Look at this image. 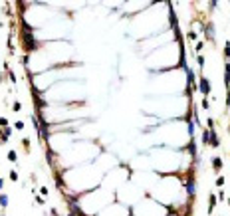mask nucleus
<instances>
[{
	"instance_id": "f257e3e1",
	"label": "nucleus",
	"mask_w": 230,
	"mask_h": 216,
	"mask_svg": "<svg viewBox=\"0 0 230 216\" xmlns=\"http://www.w3.org/2000/svg\"><path fill=\"white\" fill-rule=\"evenodd\" d=\"M22 46H24L26 52H34V50H38L40 42L36 40V36L32 32H22Z\"/></svg>"
},
{
	"instance_id": "f03ea898",
	"label": "nucleus",
	"mask_w": 230,
	"mask_h": 216,
	"mask_svg": "<svg viewBox=\"0 0 230 216\" xmlns=\"http://www.w3.org/2000/svg\"><path fill=\"white\" fill-rule=\"evenodd\" d=\"M197 89H200V93H202L204 97H206V95L210 93V81L204 78V75H200V79H198V87H197Z\"/></svg>"
},
{
	"instance_id": "7ed1b4c3",
	"label": "nucleus",
	"mask_w": 230,
	"mask_h": 216,
	"mask_svg": "<svg viewBox=\"0 0 230 216\" xmlns=\"http://www.w3.org/2000/svg\"><path fill=\"white\" fill-rule=\"evenodd\" d=\"M186 192H189V198L197 196V183H194V177H192V175L186 178Z\"/></svg>"
},
{
	"instance_id": "20e7f679",
	"label": "nucleus",
	"mask_w": 230,
	"mask_h": 216,
	"mask_svg": "<svg viewBox=\"0 0 230 216\" xmlns=\"http://www.w3.org/2000/svg\"><path fill=\"white\" fill-rule=\"evenodd\" d=\"M204 34H206V38L208 40H214V24H206V26H204Z\"/></svg>"
},
{
	"instance_id": "39448f33",
	"label": "nucleus",
	"mask_w": 230,
	"mask_h": 216,
	"mask_svg": "<svg viewBox=\"0 0 230 216\" xmlns=\"http://www.w3.org/2000/svg\"><path fill=\"white\" fill-rule=\"evenodd\" d=\"M208 143H210L212 147H218V145H220V141H218V135H216V131H214V129H210V139H208Z\"/></svg>"
},
{
	"instance_id": "423d86ee",
	"label": "nucleus",
	"mask_w": 230,
	"mask_h": 216,
	"mask_svg": "<svg viewBox=\"0 0 230 216\" xmlns=\"http://www.w3.org/2000/svg\"><path fill=\"white\" fill-rule=\"evenodd\" d=\"M212 169L216 170V173L222 169V159H220V157H214V159H212Z\"/></svg>"
},
{
	"instance_id": "0eeeda50",
	"label": "nucleus",
	"mask_w": 230,
	"mask_h": 216,
	"mask_svg": "<svg viewBox=\"0 0 230 216\" xmlns=\"http://www.w3.org/2000/svg\"><path fill=\"white\" fill-rule=\"evenodd\" d=\"M186 149H189V153H191L192 157L197 155V143H194V139H191V141H189V145H186Z\"/></svg>"
},
{
	"instance_id": "6e6552de",
	"label": "nucleus",
	"mask_w": 230,
	"mask_h": 216,
	"mask_svg": "<svg viewBox=\"0 0 230 216\" xmlns=\"http://www.w3.org/2000/svg\"><path fill=\"white\" fill-rule=\"evenodd\" d=\"M224 83H230V62H226V66H224Z\"/></svg>"
},
{
	"instance_id": "1a4fd4ad",
	"label": "nucleus",
	"mask_w": 230,
	"mask_h": 216,
	"mask_svg": "<svg viewBox=\"0 0 230 216\" xmlns=\"http://www.w3.org/2000/svg\"><path fill=\"white\" fill-rule=\"evenodd\" d=\"M208 139H210V129H204L202 131V145H208Z\"/></svg>"
},
{
	"instance_id": "9d476101",
	"label": "nucleus",
	"mask_w": 230,
	"mask_h": 216,
	"mask_svg": "<svg viewBox=\"0 0 230 216\" xmlns=\"http://www.w3.org/2000/svg\"><path fill=\"white\" fill-rule=\"evenodd\" d=\"M214 204H216V196H214V194H210V198H208V212H212Z\"/></svg>"
},
{
	"instance_id": "9b49d317",
	"label": "nucleus",
	"mask_w": 230,
	"mask_h": 216,
	"mask_svg": "<svg viewBox=\"0 0 230 216\" xmlns=\"http://www.w3.org/2000/svg\"><path fill=\"white\" fill-rule=\"evenodd\" d=\"M224 58L230 62V42H226V44H224Z\"/></svg>"
},
{
	"instance_id": "f8f14e48",
	"label": "nucleus",
	"mask_w": 230,
	"mask_h": 216,
	"mask_svg": "<svg viewBox=\"0 0 230 216\" xmlns=\"http://www.w3.org/2000/svg\"><path fill=\"white\" fill-rule=\"evenodd\" d=\"M56 184H58L59 188L64 186V178H62V173H56Z\"/></svg>"
},
{
	"instance_id": "ddd939ff",
	"label": "nucleus",
	"mask_w": 230,
	"mask_h": 216,
	"mask_svg": "<svg viewBox=\"0 0 230 216\" xmlns=\"http://www.w3.org/2000/svg\"><path fill=\"white\" fill-rule=\"evenodd\" d=\"M0 206H4V208L8 206V196L6 194H0Z\"/></svg>"
},
{
	"instance_id": "4468645a",
	"label": "nucleus",
	"mask_w": 230,
	"mask_h": 216,
	"mask_svg": "<svg viewBox=\"0 0 230 216\" xmlns=\"http://www.w3.org/2000/svg\"><path fill=\"white\" fill-rule=\"evenodd\" d=\"M16 159H18V155H16V151H10V153H8V161H16Z\"/></svg>"
},
{
	"instance_id": "2eb2a0df",
	"label": "nucleus",
	"mask_w": 230,
	"mask_h": 216,
	"mask_svg": "<svg viewBox=\"0 0 230 216\" xmlns=\"http://www.w3.org/2000/svg\"><path fill=\"white\" fill-rule=\"evenodd\" d=\"M224 180H226L224 177H218L216 178V186H224Z\"/></svg>"
},
{
	"instance_id": "dca6fc26",
	"label": "nucleus",
	"mask_w": 230,
	"mask_h": 216,
	"mask_svg": "<svg viewBox=\"0 0 230 216\" xmlns=\"http://www.w3.org/2000/svg\"><path fill=\"white\" fill-rule=\"evenodd\" d=\"M12 109H14V111H20V109H22V103H20V101H16V103L12 105Z\"/></svg>"
},
{
	"instance_id": "f3484780",
	"label": "nucleus",
	"mask_w": 230,
	"mask_h": 216,
	"mask_svg": "<svg viewBox=\"0 0 230 216\" xmlns=\"http://www.w3.org/2000/svg\"><path fill=\"white\" fill-rule=\"evenodd\" d=\"M8 78H10V81H12V83H16V75H14V72H10V70H8Z\"/></svg>"
},
{
	"instance_id": "a211bd4d",
	"label": "nucleus",
	"mask_w": 230,
	"mask_h": 216,
	"mask_svg": "<svg viewBox=\"0 0 230 216\" xmlns=\"http://www.w3.org/2000/svg\"><path fill=\"white\" fill-rule=\"evenodd\" d=\"M10 178H12V180H18V173H16V170H10Z\"/></svg>"
},
{
	"instance_id": "6ab92c4d",
	"label": "nucleus",
	"mask_w": 230,
	"mask_h": 216,
	"mask_svg": "<svg viewBox=\"0 0 230 216\" xmlns=\"http://www.w3.org/2000/svg\"><path fill=\"white\" fill-rule=\"evenodd\" d=\"M0 125H2V127H8V119L6 117H0Z\"/></svg>"
},
{
	"instance_id": "aec40b11",
	"label": "nucleus",
	"mask_w": 230,
	"mask_h": 216,
	"mask_svg": "<svg viewBox=\"0 0 230 216\" xmlns=\"http://www.w3.org/2000/svg\"><path fill=\"white\" fill-rule=\"evenodd\" d=\"M14 127H16V129H18V131H22V129H24V123H22V121H18V123L14 125Z\"/></svg>"
},
{
	"instance_id": "412c9836",
	"label": "nucleus",
	"mask_w": 230,
	"mask_h": 216,
	"mask_svg": "<svg viewBox=\"0 0 230 216\" xmlns=\"http://www.w3.org/2000/svg\"><path fill=\"white\" fill-rule=\"evenodd\" d=\"M186 38H189V40H192V42H194V40H197V34H194V32H189V36H186Z\"/></svg>"
},
{
	"instance_id": "4be33fe9",
	"label": "nucleus",
	"mask_w": 230,
	"mask_h": 216,
	"mask_svg": "<svg viewBox=\"0 0 230 216\" xmlns=\"http://www.w3.org/2000/svg\"><path fill=\"white\" fill-rule=\"evenodd\" d=\"M197 62H198V66H200V67L204 66V58H202V56H198V58H197Z\"/></svg>"
},
{
	"instance_id": "5701e85b",
	"label": "nucleus",
	"mask_w": 230,
	"mask_h": 216,
	"mask_svg": "<svg viewBox=\"0 0 230 216\" xmlns=\"http://www.w3.org/2000/svg\"><path fill=\"white\" fill-rule=\"evenodd\" d=\"M202 107H204V109H208V107H210V105H208V99H206V97L202 99Z\"/></svg>"
},
{
	"instance_id": "b1692460",
	"label": "nucleus",
	"mask_w": 230,
	"mask_h": 216,
	"mask_svg": "<svg viewBox=\"0 0 230 216\" xmlns=\"http://www.w3.org/2000/svg\"><path fill=\"white\" fill-rule=\"evenodd\" d=\"M206 125H208V129H214V121H212V119H208V121H206Z\"/></svg>"
},
{
	"instance_id": "393cba45",
	"label": "nucleus",
	"mask_w": 230,
	"mask_h": 216,
	"mask_svg": "<svg viewBox=\"0 0 230 216\" xmlns=\"http://www.w3.org/2000/svg\"><path fill=\"white\" fill-rule=\"evenodd\" d=\"M155 127H157V125H155ZM155 127H145V129H143V133H151L153 129H155Z\"/></svg>"
},
{
	"instance_id": "a878e982",
	"label": "nucleus",
	"mask_w": 230,
	"mask_h": 216,
	"mask_svg": "<svg viewBox=\"0 0 230 216\" xmlns=\"http://www.w3.org/2000/svg\"><path fill=\"white\" fill-rule=\"evenodd\" d=\"M2 186H4V178H0V190H2Z\"/></svg>"
},
{
	"instance_id": "bb28decb",
	"label": "nucleus",
	"mask_w": 230,
	"mask_h": 216,
	"mask_svg": "<svg viewBox=\"0 0 230 216\" xmlns=\"http://www.w3.org/2000/svg\"><path fill=\"white\" fill-rule=\"evenodd\" d=\"M0 81H2V73H0Z\"/></svg>"
}]
</instances>
